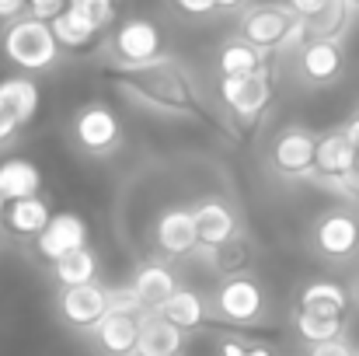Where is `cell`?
<instances>
[{
	"instance_id": "obj_1",
	"label": "cell",
	"mask_w": 359,
	"mask_h": 356,
	"mask_svg": "<svg viewBox=\"0 0 359 356\" xmlns=\"http://www.w3.org/2000/svg\"><path fill=\"white\" fill-rule=\"evenodd\" d=\"M4 56L28 70V74H39V70H49L56 60H60V42L53 35V28L46 21H35V18H18L4 28Z\"/></svg>"
},
{
	"instance_id": "obj_2",
	"label": "cell",
	"mask_w": 359,
	"mask_h": 356,
	"mask_svg": "<svg viewBox=\"0 0 359 356\" xmlns=\"http://www.w3.org/2000/svg\"><path fill=\"white\" fill-rule=\"evenodd\" d=\"M241 42L269 53V49H290L297 42H307L304 39V25L300 18H293L290 4L279 7V4H258V7H248L241 14Z\"/></svg>"
},
{
	"instance_id": "obj_3",
	"label": "cell",
	"mask_w": 359,
	"mask_h": 356,
	"mask_svg": "<svg viewBox=\"0 0 359 356\" xmlns=\"http://www.w3.org/2000/svg\"><path fill=\"white\" fill-rule=\"evenodd\" d=\"M74 140L84 154H95V157H105L112 150H119L122 143V126L116 112L102 102H91L84 105L77 119H74Z\"/></svg>"
},
{
	"instance_id": "obj_4",
	"label": "cell",
	"mask_w": 359,
	"mask_h": 356,
	"mask_svg": "<svg viewBox=\"0 0 359 356\" xmlns=\"http://www.w3.org/2000/svg\"><path fill=\"white\" fill-rule=\"evenodd\" d=\"M56 308H60L63 325H70L74 332H91V329H95L109 311H112L109 286H102V283L70 286V290H63V294H60Z\"/></svg>"
},
{
	"instance_id": "obj_5",
	"label": "cell",
	"mask_w": 359,
	"mask_h": 356,
	"mask_svg": "<svg viewBox=\"0 0 359 356\" xmlns=\"http://www.w3.org/2000/svg\"><path fill=\"white\" fill-rule=\"evenodd\" d=\"M314 154H318V136L304 126H290L272 143V168L286 178H307L314 175Z\"/></svg>"
},
{
	"instance_id": "obj_6",
	"label": "cell",
	"mask_w": 359,
	"mask_h": 356,
	"mask_svg": "<svg viewBox=\"0 0 359 356\" xmlns=\"http://www.w3.org/2000/svg\"><path fill=\"white\" fill-rule=\"evenodd\" d=\"M213 304H217V315H220V318L248 325V322L262 318V311H265V294H262V286H258L251 276H227V279L217 286Z\"/></svg>"
},
{
	"instance_id": "obj_7",
	"label": "cell",
	"mask_w": 359,
	"mask_h": 356,
	"mask_svg": "<svg viewBox=\"0 0 359 356\" xmlns=\"http://www.w3.org/2000/svg\"><path fill=\"white\" fill-rule=\"evenodd\" d=\"M112 46L126 67H150L161 60V28L147 18H129L119 25Z\"/></svg>"
},
{
	"instance_id": "obj_8",
	"label": "cell",
	"mask_w": 359,
	"mask_h": 356,
	"mask_svg": "<svg viewBox=\"0 0 359 356\" xmlns=\"http://www.w3.org/2000/svg\"><path fill=\"white\" fill-rule=\"evenodd\" d=\"M359 171V154L356 147L346 140L342 129H332L325 136H318V154H314V175L321 182H328L332 189H339L349 175Z\"/></svg>"
},
{
	"instance_id": "obj_9",
	"label": "cell",
	"mask_w": 359,
	"mask_h": 356,
	"mask_svg": "<svg viewBox=\"0 0 359 356\" xmlns=\"http://www.w3.org/2000/svg\"><path fill=\"white\" fill-rule=\"evenodd\" d=\"M220 95H224L227 109H234L244 122H255L272 102V84H269L265 70L244 74V77H220Z\"/></svg>"
},
{
	"instance_id": "obj_10",
	"label": "cell",
	"mask_w": 359,
	"mask_h": 356,
	"mask_svg": "<svg viewBox=\"0 0 359 356\" xmlns=\"http://www.w3.org/2000/svg\"><path fill=\"white\" fill-rule=\"evenodd\" d=\"M140 318L143 315H126V311H109L91 332V346L102 356H136L140 343Z\"/></svg>"
},
{
	"instance_id": "obj_11",
	"label": "cell",
	"mask_w": 359,
	"mask_h": 356,
	"mask_svg": "<svg viewBox=\"0 0 359 356\" xmlns=\"http://www.w3.org/2000/svg\"><path fill=\"white\" fill-rule=\"evenodd\" d=\"M35 248H39V255H42L46 262L56 265V262H63L67 255L88 248V228H84V220H81L77 213H56V217L49 220V228L35 237Z\"/></svg>"
},
{
	"instance_id": "obj_12",
	"label": "cell",
	"mask_w": 359,
	"mask_h": 356,
	"mask_svg": "<svg viewBox=\"0 0 359 356\" xmlns=\"http://www.w3.org/2000/svg\"><path fill=\"white\" fill-rule=\"evenodd\" d=\"M196 217V231H199V244L206 255H213L217 248L238 241V217L227 203L220 199H203L199 206H192Z\"/></svg>"
},
{
	"instance_id": "obj_13",
	"label": "cell",
	"mask_w": 359,
	"mask_h": 356,
	"mask_svg": "<svg viewBox=\"0 0 359 356\" xmlns=\"http://www.w3.org/2000/svg\"><path fill=\"white\" fill-rule=\"evenodd\" d=\"M154 241L161 248V255H189L199 248V231H196V217L192 210L185 206H175V210H164L154 224Z\"/></svg>"
},
{
	"instance_id": "obj_14",
	"label": "cell",
	"mask_w": 359,
	"mask_h": 356,
	"mask_svg": "<svg viewBox=\"0 0 359 356\" xmlns=\"http://www.w3.org/2000/svg\"><path fill=\"white\" fill-rule=\"evenodd\" d=\"M314 244L328 258H349L359 248V220L353 213H342V210L325 213L314 228Z\"/></svg>"
},
{
	"instance_id": "obj_15",
	"label": "cell",
	"mask_w": 359,
	"mask_h": 356,
	"mask_svg": "<svg viewBox=\"0 0 359 356\" xmlns=\"http://www.w3.org/2000/svg\"><path fill=\"white\" fill-rule=\"evenodd\" d=\"M133 294H136V301L143 304V311L147 315H157L182 286H178V279H175V272L171 269H164V265H157V262H150V265H140L136 269V276H133Z\"/></svg>"
},
{
	"instance_id": "obj_16",
	"label": "cell",
	"mask_w": 359,
	"mask_h": 356,
	"mask_svg": "<svg viewBox=\"0 0 359 356\" xmlns=\"http://www.w3.org/2000/svg\"><path fill=\"white\" fill-rule=\"evenodd\" d=\"M182 346H185V332L175 329L168 318H161V315L140 318L136 356H182Z\"/></svg>"
},
{
	"instance_id": "obj_17",
	"label": "cell",
	"mask_w": 359,
	"mask_h": 356,
	"mask_svg": "<svg viewBox=\"0 0 359 356\" xmlns=\"http://www.w3.org/2000/svg\"><path fill=\"white\" fill-rule=\"evenodd\" d=\"M349 18H353V7L342 4V0H321V7L304 18V39L307 42H339L349 28Z\"/></svg>"
},
{
	"instance_id": "obj_18",
	"label": "cell",
	"mask_w": 359,
	"mask_h": 356,
	"mask_svg": "<svg viewBox=\"0 0 359 356\" xmlns=\"http://www.w3.org/2000/svg\"><path fill=\"white\" fill-rule=\"evenodd\" d=\"M304 315H314V318H339L346 322V311H349V294L332 283V279H318V283H307L300 290V308Z\"/></svg>"
},
{
	"instance_id": "obj_19",
	"label": "cell",
	"mask_w": 359,
	"mask_h": 356,
	"mask_svg": "<svg viewBox=\"0 0 359 356\" xmlns=\"http://www.w3.org/2000/svg\"><path fill=\"white\" fill-rule=\"evenodd\" d=\"M39 112V88L28 77L0 81V116H7L18 129H25Z\"/></svg>"
},
{
	"instance_id": "obj_20",
	"label": "cell",
	"mask_w": 359,
	"mask_h": 356,
	"mask_svg": "<svg viewBox=\"0 0 359 356\" xmlns=\"http://www.w3.org/2000/svg\"><path fill=\"white\" fill-rule=\"evenodd\" d=\"M300 74L314 84H332L342 74V46L339 42H304Z\"/></svg>"
},
{
	"instance_id": "obj_21",
	"label": "cell",
	"mask_w": 359,
	"mask_h": 356,
	"mask_svg": "<svg viewBox=\"0 0 359 356\" xmlns=\"http://www.w3.org/2000/svg\"><path fill=\"white\" fill-rule=\"evenodd\" d=\"M39 185H42V175L32 161H21V157H11L0 164V196L11 203H21V199H35L39 196Z\"/></svg>"
},
{
	"instance_id": "obj_22",
	"label": "cell",
	"mask_w": 359,
	"mask_h": 356,
	"mask_svg": "<svg viewBox=\"0 0 359 356\" xmlns=\"http://www.w3.org/2000/svg\"><path fill=\"white\" fill-rule=\"evenodd\" d=\"M49 220H53V213H49V203H46L42 196L11 203L7 213H4V224L21 237H39L46 228H49Z\"/></svg>"
},
{
	"instance_id": "obj_23",
	"label": "cell",
	"mask_w": 359,
	"mask_h": 356,
	"mask_svg": "<svg viewBox=\"0 0 359 356\" xmlns=\"http://www.w3.org/2000/svg\"><path fill=\"white\" fill-rule=\"evenodd\" d=\"M53 28V35H56V42H60V49H84V46H91L102 32L84 18V14H77L70 4H67V11L49 25Z\"/></svg>"
},
{
	"instance_id": "obj_24",
	"label": "cell",
	"mask_w": 359,
	"mask_h": 356,
	"mask_svg": "<svg viewBox=\"0 0 359 356\" xmlns=\"http://www.w3.org/2000/svg\"><path fill=\"white\" fill-rule=\"evenodd\" d=\"M265 70V53L248 46V42H227L220 49V77H244V74H258Z\"/></svg>"
},
{
	"instance_id": "obj_25",
	"label": "cell",
	"mask_w": 359,
	"mask_h": 356,
	"mask_svg": "<svg viewBox=\"0 0 359 356\" xmlns=\"http://www.w3.org/2000/svg\"><path fill=\"white\" fill-rule=\"evenodd\" d=\"M53 272H56V279L63 283V290H70V286H88V283H98V258H95L91 248H81V251L67 255L63 262H56Z\"/></svg>"
},
{
	"instance_id": "obj_26",
	"label": "cell",
	"mask_w": 359,
	"mask_h": 356,
	"mask_svg": "<svg viewBox=\"0 0 359 356\" xmlns=\"http://www.w3.org/2000/svg\"><path fill=\"white\" fill-rule=\"evenodd\" d=\"M157 315L168 318L175 329L189 332V329H196V325L206 318V304H203V297H199L196 290H178V294H175Z\"/></svg>"
},
{
	"instance_id": "obj_27",
	"label": "cell",
	"mask_w": 359,
	"mask_h": 356,
	"mask_svg": "<svg viewBox=\"0 0 359 356\" xmlns=\"http://www.w3.org/2000/svg\"><path fill=\"white\" fill-rule=\"evenodd\" d=\"M293 325H297V332H300L311 346L342 339V329H346V322H339V318H314V315H304V311L293 315Z\"/></svg>"
},
{
	"instance_id": "obj_28",
	"label": "cell",
	"mask_w": 359,
	"mask_h": 356,
	"mask_svg": "<svg viewBox=\"0 0 359 356\" xmlns=\"http://www.w3.org/2000/svg\"><path fill=\"white\" fill-rule=\"evenodd\" d=\"M70 7H74L77 14H84L98 32H105V28L116 21V7H112V4H105V0H74Z\"/></svg>"
},
{
	"instance_id": "obj_29",
	"label": "cell",
	"mask_w": 359,
	"mask_h": 356,
	"mask_svg": "<svg viewBox=\"0 0 359 356\" xmlns=\"http://www.w3.org/2000/svg\"><path fill=\"white\" fill-rule=\"evenodd\" d=\"M210 258H213V262H217V269H224L227 276H238L234 269H238V265H244V244H241V241H231V244L217 248Z\"/></svg>"
},
{
	"instance_id": "obj_30",
	"label": "cell",
	"mask_w": 359,
	"mask_h": 356,
	"mask_svg": "<svg viewBox=\"0 0 359 356\" xmlns=\"http://www.w3.org/2000/svg\"><path fill=\"white\" fill-rule=\"evenodd\" d=\"M220 356H276L265 343H251V339H227L220 346Z\"/></svg>"
},
{
	"instance_id": "obj_31",
	"label": "cell",
	"mask_w": 359,
	"mask_h": 356,
	"mask_svg": "<svg viewBox=\"0 0 359 356\" xmlns=\"http://www.w3.org/2000/svg\"><path fill=\"white\" fill-rule=\"evenodd\" d=\"M311 356H356V350L349 346V339H332V343L311 346Z\"/></svg>"
},
{
	"instance_id": "obj_32",
	"label": "cell",
	"mask_w": 359,
	"mask_h": 356,
	"mask_svg": "<svg viewBox=\"0 0 359 356\" xmlns=\"http://www.w3.org/2000/svg\"><path fill=\"white\" fill-rule=\"evenodd\" d=\"M18 133H21V129H18V126H14L11 119L0 116V147H4V143H11V140H14Z\"/></svg>"
},
{
	"instance_id": "obj_33",
	"label": "cell",
	"mask_w": 359,
	"mask_h": 356,
	"mask_svg": "<svg viewBox=\"0 0 359 356\" xmlns=\"http://www.w3.org/2000/svg\"><path fill=\"white\" fill-rule=\"evenodd\" d=\"M178 11H185V14H217L220 4H182Z\"/></svg>"
},
{
	"instance_id": "obj_34",
	"label": "cell",
	"mask_w": 359,
	"mask_h": 356,
	"mask_svg": "<svg viewBox=\"0 0 359 356\" xmlns=\"http://www.w3.org/2000/svg\"><path fill=\"white\" fill-rule=\"evenodd\" d=\"M342 133H346V140L356 147V154H359V116H353L346 126H342Z\"/></svg>"
},
{
	"instance_id": "obj_35",
	"label": "cell",
	"mask_w": 359,
	"mask_h": 356,
	"mask_svg": "<svg viewBox=\"0 0 359 356\" xmlns=\"http://www.w3.org/2000/svg\"><path fill=\"white\" fill-rule=\"evenodd\" d=\"M4 213H7V199L0 196V220H4Z\"/></svg>"
},
{
	"instance_id": "obj_36",
	"label": "cell",
	"mask_w": 359,
	"mask_h": 356,
	"mask_svg": "<svg viewBox=\"0 0 359 356\" xmlns=\"http://www.w3.org/2000/svg\"><path fill=\"white\" fill-rule=\"evenodd\" d=\"M356 356H359V353H356Z\"/></svg>"
}]
</instances>
